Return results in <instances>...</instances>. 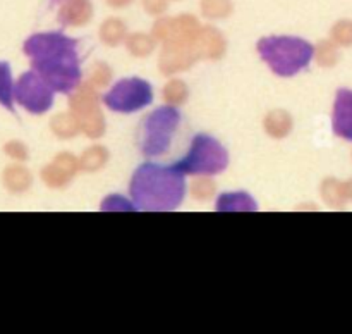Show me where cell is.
<instances>
[{
    "mask_svg": "<svg viewBox=\"0 0 352 334\" xmlns=\"http://www.w3.org/2000/svg\"><path fill=\"white\" fill-rule=\"evenodd\" d=\"M316 61L322 65H333L337 62V48L332 41H322L315 50Z\"/></svg>",
    "mask_w": 352,
    "mask_h": 334,
    "instance_id": "obj_26",
    "label": "cell"
},
{
    "mask_svg": "<svg viewBox=\"0 0 352 334\" xmlns=\"http://www.w3.org/2000/svg\"><path fill=\"white\" fill-rule=\"evenodd\" d=\"M199 24L196 17L179 16V17H165L160 19L153 28V36L157 40H162L165 43H188L195 45L196 36L199 33Z\"/></svg>",
    "mask_w": 352,
    "mask_h": 334,
    "instance_id": "obj_9",
    "label": "cell"
},
{
    "mask_svg": "<svg viewBox=\"0 0 352 334\" xmlns=\"http://www.w3.org/2000/svg\"><path fill=\"white\" fill-rule=\"evenodd\" d=\"M71 109L76 119L79 121V127L85 131L89 138L102 136L105 131V121H103L102 110L98 107V98L93 92L91 86L82 85L74 95L71 96Z\"/></svg>",
    "mask_w": 352,
    "mask_h": 334,
    "instance_id": "obj_8",
    "label": "cell"
},
{
    "mask_svg": "<svg viewBox=\"0 0 352 334\" xmlns=\"http://www.w3.org/2000/svg\"><path fill=\"white\" fill-rule=\"evenodd\" d=\"M91 14L89 0H65L58 10V21L64 26H82L91 19Z\"/></svg>",
    "mask_w": 352,
    "mask_h": 334,
    "instance_id": "obj_14",
    "label": "cell"
},
{
    "mask_svg": "<svg viewBox=\"0 0 352 334\" xmlns=\"http://www.w3.org/2000/svg\"><path fill=\"white\" fill-rule=\"evenodd\" d=\"M107 2H109V6L117 7V9H119V7L129 6V3L133 2V0H107Z\"/></svg>",
    "mask_w": 352,
    "mask_h": 334,
    "instance_id": "obj_32",
    "label": "cell"
},
{
    "mask_svg": "<svg viewBox=\"0 0 352 334\" xmlns=\"http://www.w3.org/2000/svg\"><path fill=\"white\" fill-rule=\"evenodd\" d=\"M3 152H6L10 158H14V160L23 162L28 158V148L23 141H17V140L7 141V143L3 145Z\"/></svg>",
    "mask_w": 352,
    "mask_h": 334,
    "instance_id": "obj_29",
    "label": "cell"
},
{
    "mask_svg": "<svg viewBox=\"0 0 352 334\" xmlns=\"http://www.w3.org/2000/svg\"><path fill=\"white\" fill-rule=\"evenodd\" d=\"M143 6L148 14H164L168 7V0H143Z\"/></svg>",
    "mask_w": 352,
    "mask_h": 334,
    "instance_id": "obj_31",
    "label": "cell"
},
{
    "mask_svg": "<svg viewBox=\"0 0 352 334\" xmlns=\"http://www.w3.org/2000/svg\"><path fill=\"white\" fill-rule=\"evenodd\" d=\"M191 193L195 198L198 200H206L215 193V185H213L212 179L208 178H198L191 185Z\"/></svg>",
    "mask_w": 352,
    "mask_h": 334,
    "instance_id": "obj_27",
    "label": "cell"
},
{
    "mask_svg": "<svg viewBox=\"0 0 352 334\" xmlns=\"http://www.w3.org/2000/svg\"><path fill=\"white\" fill-rule=\"evenodd\" d=\"M164 98L172 105H181L188 98V86L179 79H172L165 85L164 88Z\"/></svg>",
    "mask_w": 352,
    "mask_h": 334,
    "instance_id": "obj_25",
    "label": "cell"
},
{
    "mask_svg": "<svg viewBox=\"0 0 352 334\" xmlns=\"http://www.w3.org/2000/svg\"><path fill=\"white\" fill-rule=\"evenodd\" d=\"M201 10L206 17L222 19L232 12V2L230 0H201Z\"/></svg>",
    "mask_w": 352,
    "mask_h": 334,
    "instance_id": "obj_24",
    "label": "cell"
},
{
    "mask_svg": "<svg viewBox=\"0 0 352 334\" xmlns=\"http://www.w3.org/2000/svg\"><path fill=\"white\" fill-rule=\"evenodd\" d=\"M107 158H109V155H107L105 148L91 147L81 155V158H79V165H81V169H85V171H89V172L98 171L100 167H103Z\"/></svg>",
    "mask_w": 352,
    "mask_h": 334,
    "instance_id": "obj_22",
    "label": "cell"
},
{
    "mask_svg": "<svg viewBox=\"0 0 352 334\" xmlns=\"http://www.w3.org/2000/svg\"><path fill=\"white\" fill-rule=\"evenodd\" d=\"M184 172L177 167L144 164L134 172L131 195L141 210H172L184 198Z\"/></svg>",
    "mask_w": 352,
    "mask_h": 334,
    "instance_id": "obj_2",
    "label": "cell"
},
{
    "mask_svg": "<svg viewBox=\"0 0 352 334\" xmlns=\"http://www.w3.org/2000/svg\"><path fill=\"white\" fill-rule=\"evenodd\" d=\"M79 162L76 160L74 155L71 154H60L54 158L52 164L43 167L41 171V179L50 188H62L71 181L72 176L78 171Z\"/></svg>",
    "mask_w": 352,
    "mask_h": 334,
    "instance_id": "obj_11",
    "label": "cell"
},
{
    "mask_svg": "<svg viewBox=\"0 0 352 334\" xmlns=\"http://www.w3.org/2000/svg\"><path fill=\"white\" fill-rule=\"evenodd\" d=\"M292 119L287 112L284 110H274L265 119V129L270 136L274 138H284L285 134L291 131Z\"/></svg>",
    "mask_w": 352,
    "mask_h": 334,
    "instance_id": "obj_16",
    "label": "cell"
},
{
    "mask_svg": "<svg viewBox=\"0 0 352 334\" xmlns=\"http://www.w3.org/2000/svg\"><path fill=\"white\" fill-rule=\"evenodd\" d=\"M332 40L339 45H352V23L351 21H340L333 26Z\"/></svg>",
    "mask_w": 352,
    "mask_h": 334,
    "instance_id": "obj_28",
    "label": "cell"
},
{
    "mask_svg": "<svg viewBox=\"0 0 352 334\" xmlns=\"http://www.w3.org/2000/svg\"><path fill=\"white\" fill-rule=\"evenodd\" d=\"M151 100H153L151 86L138 78L122 79L103 96L105 105L116 112H134L146 107Z\"/></svg>",
    "mask_w": 352,
    "mask_h": 334,
    "instance_id": "obj_7",
    "label": "cell"
},
{
    "mask_svg": "<svg viewBox=\"0 0 352 334\" xmlns=\"http://www.w3.org/2000/svg\"><path fill=\"white\" fill-rule=\"evenodd\" d=\"M322 193H323V198H325V202L330 203V205H333V207L344 205L347 200L346 185L336 181V179H327V181L323 182Z\"/></svg>",
    "mask_w": 352,
    "mask_h": 334,
    "instance_id": "obj_21",
    "label": "cell"
},
{
    "mask_svg": "<svg viewBox=\"0 0 352 334\" xmlns=\"http://www.w3.org/2000/svg\"><path fill=\"white\" fill-rule=\"evenodd\" d=\"M54 92L55 90L33 69L21 74L14 85V100L28 112L43 114L54 103Z\"/></svg>",
    "mask_w": 352,
    "mask_h": 334,
    "instance_id": "obj_6",
    "label": "cell"
},
{
    "mask_svg": "<svg viewBox=\"0 0 352 334\" xmlns=\"http://www.w3.org/2000/svg\"><path fill=\"white\" fill-rule=\"evenodd\" d=\"M76 47L78 41L62 33H36L26 40L24 54L55 92L69 93L81 79Z\"/></svg>",
    "mask_w": 352,
    "mask_h": 334,
    "instance_id": "obj_1",
    "label": "cell"
},
{
    "mask_svg": "<svg viewBox=\"0 0 352 334\" xmlns=\"http://www.w3.org/2000/svg\"><path fill=\"white\" fill-rule=\"evenodd\" d=\"M0 105L14 110V83L7 62H0Z\"/></svg>",
    "mask_w": 352,
    "mask_h": 334,
    "instance_id": "obj_19",
    "label": "cell"
},
{
    "mask_svg": "<svg viewBox=\"0 0 352 334\" xmlns=\"http://www.w3.org/2000/svg\"><path fill=\"white\" fill-rule=\"evenodd\" d=\"M261 59L278 76H294L311 62L315 48L294 36H268L258 41Z\"/></svg>",
    "mask_w": 352,
    "mask_h": 334,
    "instance_id": "obj_3",
    "label": "cell"
},
{
    "mask_svg": "<svg viewBox=\"0 0 352 334\" xmlns=\"http://www.w3.org/2000/svg\"><path fill=\"white\" fill-rule=\"evenodd\" d=\"M50 127L58 138H72L81 129L74 114H58L50 121Z\"/></svg>",
    "mask_w": 352,
    "mask_h": 334,
    "instance_id": "obj_18",
    "label": "cell"
},
{
    "mask_svg": "<svg viewBox=\"0 0 352 334\" xmlns=\"http://www.w3.org/2000/svg\"><path fill=\"white\" fill-rule=\"evenodd\" d=\"M177 109L174 107H160L146 117L141 134V148L148 157H157L164 154L172 141V134L179 126Z\"/></svg>",
    "mask_w": 352,
    "mask_h": 334,
    "instance_id": "obj_5",
    "label": "cell"
},
{
    "mask_svg": "<svg viewBox=\"0 0 352 334\" xmlns=\"http://www.w3.org/2000/svg\"><path fill=\"white\" fill-rule=\"evenodd\" d=\"M346 191H347V198H352V181L346 182Z\"/></svg>",
    "mask_w": 352,
    "mask_h": 334,
    "instance_id": "obj_33",
    "label": "cell"
},
{
    "mask_svg": "<svg viewBox=\"0 0 352 334\" xmlns=\"http://www.w3.org/2000/svg\"><path fill=\"white\" fill-rule=\"evenodd\" d=\"M110 78H112V72L105 64H96L89 74V81L95 86H105L110 81Z\"/></svg>",
    "mask_w": 352,
    "mask_h": 334,
    "instance_id": "obj_30",
    "label": "cell"
},
{
    "mask_svg": "<svg viewBox=\"0 0 352 334\" xmlns=\"http://www.w3.org/2000/svg\"><path fill=\"white\" fill-rule=\"evenodd\" d=\"M127 48H129V52L133 55L144 57V55L153 52L155 36H150V34H144V33L131 34V36L127 38Z\"/></svg>",
    "mask_w": 352,
    "mask_h": 334,
    "instance_id": "obj_23",
    "label": "cell"
},
{
    "mask_svg": "<svg viewBox=\"0 0 352 334\" xmlns=\"http://www.w3.org/2000/svg\"><path fill=\"white\" fill-rule=\"evenodd\" d=\"M195 50L198 57L206 59H219L222 57L223 50H226V40H223L222 33L212 26H205L199 30L198 36L195 41Z\"/></svg>",
    "mask_w": 352,
    "mask_h": 334,
    "instance_id": "obj_13",
    "label": "cell"
},
{
    "mask_svg": "<svg viewBox=\"0 0 352 334\" xmlns=\"http://www.w3.org/2000/svg\"><path fill=\"white\" fill-rule=\"evenodd\" d=\"M333 131L352 141V90H339L333 105Z\"/></svg>",
    "mask_w": 352,
    "mask_h": 334,
    "instance_id": "obj_12",
    "label": "cell"
},
{
    "mask_svg": "<svg viewBox=\"0 0 352 334\" xmlns=\"http://www.w3.org/2000/svg\"><path fill=\"white\" fill-rule=\"evenodd\" d=\"M219 210H254L256 203L246 193H227L219 198Z\"/></svg>",
    "mask_w": 352,
    "mask_h": 334,
    "instance_id": "obj_17",
    "label": "cell"
},
{
    "mask_svg": "<svg viewBox=\"0 0 352 334\" xmlns=\"http://www.w3.org/2000/svg\"><path fill=\"white\" fill-rule=\"evenodd\" d=\"M196 57H198V54L195 50V45L165 43L160 55V71L165 74L184 71V69L191 67Z\"/></svg>",
    "mask_w": 352,
    "mask_h": 334,
    "instance_id": "obj_10",
    "label": "cell"
},
{
    "mask_svg": "<svg viewBox=\"0 0 352 334\" xmlns=\"http://www.w3.org/2000/svg\"><path fill=\"white\" fill-rule=\"evenodd\" d=\"M227 162H229V155L219 141L205 134H198L192 140L188 155L179 160L174 167H177L184 174L210 176L222 172L227 167Z\"/></svg>",
    "mask_w": 352,
    "mask_h": 334,
    "instance_id": "obj_4",
    "label": "cell"
},
{
    "mask_svg": "<svg viewBox=\"0 0 352 334\" xmlns=\"http://www.w3.org/2000/svg\"><path fill=\"white\" fill-rule=\"evenodd\" d=\"M3 186L9 189L10 193H24L30 189L31 182H33V176L28 171L24 165L12 164L3 171Z\"/></svg>",
    "mask_w": 352,
    "mask_h": 334,
    "instance_id": "obj_15",
    "label": "cell"
},
{
    "mask_svg": "<svg viewBox=\"0 0 352 334\" xmlns=\"http://www.w3.org/2000/svg\"><path fill=\"white\" fill-rule=\"evenodd\" d=\"M100 38L107 45H119L126 38V24L120 19H107L100 28Z\"/></svg>",
    "mask_w": 352,
    "mask_h": 334,
    "instance_id": "obj_20",
    "label": "cell"
}]
</instances>
